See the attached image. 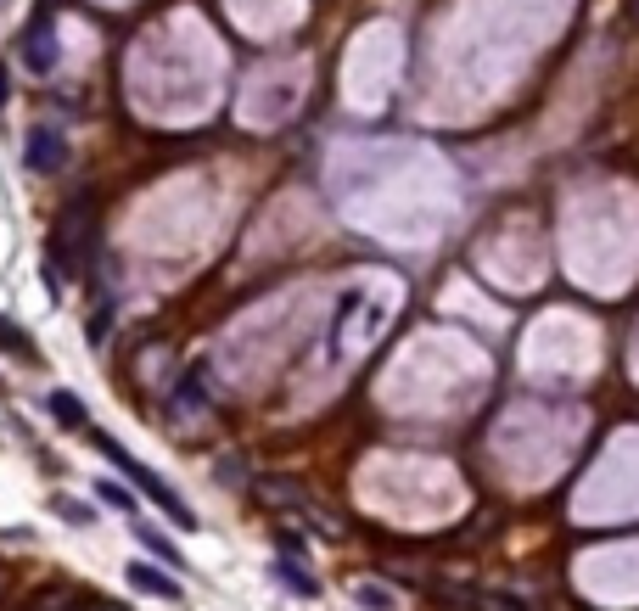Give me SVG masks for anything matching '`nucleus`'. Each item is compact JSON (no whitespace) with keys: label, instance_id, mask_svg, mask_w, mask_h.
<instances>
[{"label":"nucleus","instance_id":"1","mask_svg":"<svg viewBox=\"0 0 639 611\" xmlns=\"http://www.w3.org/2000/svg\"><path fill=\"white\" fill-rule=\"evenodd\" d=\"M96 443H101V455L113 460V466L124 471V477H129V483H135V488H146V494H152L157 505H163V511H169V516H174V522H180V527H197V511H185V499L174 494L169 483H157V477H152V466H141V460H135V455H124V449H118L113 438H96Z\"/></svg>","mask_w":639,"mask_h":611},{"label":"nucleus","instance_id":"2","mask_svg":"<svg viewBox=\"0 0 639 611\" xmlns=\"http://www.w3.org/2000/svg\"><path fill=\"white\" fill-rule=\"evenodd\" d=\"M51 242H57V264L62 258H68L73 270H85V258L96 253V214H79V208H68V214L57 219V236H51Z\"/></svg>","mask_w":639,"mask_h":611},{"label":"nucleus","instance_id":"3","mask_svg":"<svg viewBox=\"0 0 639 611\" xmlns=\"http://www.w3.org/2000/svg\"><path fill=\"white\" fill-rule=\"evenodd\" d=\"M68 163V135L57 124H34L23 135V169L29 174H57Z\"/></svg>","mask_w":639,"mask_h":611},{"label":"nucleus","instance_id":"4","mask_svg":"<svg viewBox=\"0 0 639 611\" xmlns=\"http://www.w3.org/2000/svg\"><path fill=\"white\" fill-rule=\"evenodd\" d=\"M57 23H51V17H34L29 23V34H23V62H29L34 73H51L57 68Z\"/></svg>","mask_w":639,"mask_h":611},{"label":"nucleus","instance_id":"5","mask_svg":"<svg viewBox=\"0 0 639 611\" xmlns=\"http://www.w3.org/2000/svg\"><path fill=\"white\" fill-rule=\"evenodd\" d=\"M129 583L135 589H146V595H157V600H185V589H180V578H169V572H152V567H129Z\"/></svg>","mask_w":639,"mask_h":611},{"label":"nucleus","instance_id":"6","mask_svg":"<svg viewBox=\"0 0 639 611\" xmlns=\"http://www.w3.org/2000/svg\"><path fill=\"white\" fill-rule=\"evenodd\" d=\"M79 600H85V595H73L68 583H51V589H40L23 611H79Z\"/></svg>","mask_w":639,"mask_h":611},{"label":"nucleus","instance_id":"7","mask_svg":"<svg viewBox=\"0 0 639 611\" xmlns=\"http://www.w3.org/2000/svg\"><path fill=\"white\" fill-rule=\"evenodd\" d=\"M275 578H281L286 589H298V595H320V578H314V572H303L298 561H286V555L275 561Z\"/></svg>","mask_w":639,"mask_h":611},{"label":"nucleus","instance_id":"8","mask_svg":"<svg viewBox=\"0 0 639 611\" xmlns=\"http://www.w3.org/2000/svg\"><path fill=\"white\" fill-rule=\"evenodd\" d=\"M51 415H57L62 427H90V410L73 393H51Z\"/></svg>","mask_w":639,"mask_h":611},{"label":"nucleus","instance_id":"9","mask_svg":"<svg viewBox=\"0 0 639 611\" xmlns=\"http://www.w3.org/2000/svg\"><path fill=\"white\" fill-rule=\"evenodd\" d=\"M258 499H264V505H303V488L281 483V477H264V483H258Z\"/></svg>","mask_w":639,"mask_h":611},{"label":"nucleus","instance_id":"10","mask_svg":"<svg viewBox=\"0 0 639 611\" xmlns=\"http://www.w3.org/2000/svg\"><path fill=\"white\" fill-rule=\"evenodd\" d=\"M135 539H141V544H146V550H152V555H157V561H169V567H180V561H185V555H180V550H174V544H169V539H163V533H152V527H135Z\"/></svg>","mask_w":639,"mask_h":611},{"label":"nucleus","instance_id":"11","mask_svg":"<svg viewBox=\"0 0 639 611\" xmlns=\"http://www.w3.org/2000/svg\"><path fill=\"white\" fill-rule=\"evenodd\" d=\"M96 494H101V505H113V511H124V516L135 511V494H124V488H118V483H101Z\"/></svg>","mask_w":639,"mask_h":611},{"label":"nucleus","instance_id":"12","mask_svg":"<svg viewBox=\"0 0 639 611\" xmlns=\"http://www.w3.org/2000/svg\"><path fill=\"white\" fill-rule=\"evenodd\" d=\"M57 516H62V522H79V527L96 522V511H90V505H79V499H57Z\"/></svg>","mask_w":639,"mask_h":611},{"label":"nucleus","instance_id":"13","mask_svg":"<svg viewBox=\"0 0 639 611\" xmlns=\"http://www.w3.org/2000/svg\"><path fill=\"white\" fill-rule=\"evenodd\" d=\"M359 606H365V611H393V595L376 589V583H359Z\"/></svg>","mask_w":639,"mask_h":611},{"label":"nucleus","instance_id":"14","mask_svg":"<svg viewBox=\"0 0 639 611\" xmlns=\"http://www.w3.org/2000/svg\"><path fill=\"white\" fill-rule=\"evenodd\" d=\"M483 611H522L511 595H483Z\"/></svg>","mask_w":639,"mask_h":611},{"label":"nucleus","instance_id":"15","mask_svg":"<svg viewBox=\"0 0 639 611\" xmlns=\"http://www.w3.org/2000/svg\"><path fill=\"white\" fill-rule=\"evenodd\" d=\"M275 544H281V550H292V555H298V550H303V533H292V527H286V533H275Z\"/></svg>","mask_w":639,"mask_h":611},{"label":"nucleus","instance_id":"16","mask_svg":"<svg viewBox=\"0 0 639 611\" xmlns=\"http://www.w3.org/2000/svg\"><path fill=\"white\" fill-rule=\"evenodd\" d=\"M0 348H17V354H23V342H17V331L6 326V320H0Z\"/></svg>","mask_w":639,"mask_h":611},{"label":"nucleus","instance_id":"17","mask_svg":"<svg viewBox=\"0 0 639 611\" xmlns=\"http://www.w3.org/2000/svg\"><path fill=\"white\" fill-rule=\"evenodd\" d=\"M79 611H129V606H107V600H90L85 595V600H79Z\"/></svg>","mask_w":639,"mask_h":611},{"label":"nucleus","instance_id":"18","mask_svg":"<svg viewBox=\"0 0 639 611\" xmlns=\"http://www.w3.org/2000/svg\"><path fill=\"white\" fill-rule=\"evenodd\" d=\"M6 96H12V73H6V62H0V107H6Z\"/></svg>","mask_w":639,"mask_h":611},{"label":"nucleus","instance_id":"19","mask_svg":"<svg viewBox=\"0 0 639 611\" xmlns=\"http://www.w3.org/2000/svg\"><path fill=\"white\" fill-rule=\"evenodd\" d=\"M628 6H634V17H639V0H628Z\"/></svg>","mask_w":639,"mask_h":611},{"label":"nucleus","instance_id":"20","mask_svg":"<svg viewBox=\"0 0 639 611\" xmlns=\"http://www.w3.org/2000/svg\"><path fill=\"white\" fill-rule=\"evenodd\" d=\"M0 583H6V578H0Z\"/></svg>","mask_w":639,"mask_h":611}]
</instances>
